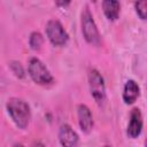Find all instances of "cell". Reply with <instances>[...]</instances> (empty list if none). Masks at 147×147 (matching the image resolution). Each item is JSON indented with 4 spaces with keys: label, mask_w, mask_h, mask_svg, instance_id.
Wrapping results in <instances>:
<instances>
[{
    "label": "cell",
    "mask_w": 147,
    "mask_h": 147,
    "mask_svg": "<svg viewBox=\"0 0 147 147\" xmlns=\"http://www.w3.org/2000/svg\"><path fill=\"white\" fill-rule=\"evenodd\" d=\"M102 8H103V13L108 20H110V21L117 20V17L119 15V9H121V5L118 1L106 0L102 2Z\"/></svg>",
    "instance_id": "cell-10"
},
{
    "label": "cell",
    "mask_w": 147,
    "mask_h": 147,
    "mask_svg": "<svg viewBox=\"0 0 147 147\" xmlns=\"http://www.w3.org/2000/svg\"><path fill=\"white\" fill-rule=\"evenodd\" d=\"M138 96H139V86H138V84L132 79L127 80L124 85V91H123L124 102L126 105H131L137 100Z\"/></svg>",
    "instance_id": "cell-9"
},
{
    "label": "cell",
    "mask_w": 147,
    "mask_h": 147,
    "mask_svg": "<svg viewBox=\"0 0 147 147\" xmlns=\"http://www.w3.org/2000/svg\"><path fill=\"white\" fill-rule=\"evenodd\" d=\"M30 46L32 49H39L44 42V39H42V36L39 33V32H32L31 36H30Z\"/></svg>",
    "instance_id": "cell-11"
},
{
    "label": "cell",
    "mask_w": 147,
    "mask_h": 147,
    "mask_svg": "<svg viewBox=\"0 0 147 147\" xmlns=\"http://www.w3.org/2000/svg\"><path fill=\"white\" fill-rule=\"evenodd\" d=\"M142 130V116L138 108H133L130 114V121L127 124V136L132 139L140 136Z\"/></svg>",
    "instance_id": "cell-6"
},
{
    "label": "cell",
    "mask_w": 147,
    "mask_h": 147,
    "mask_svg": "<svg viewBox=\"0 0 147 147\" xmlns=\"http://www.w3.org/2000/svg\"><path fill=\"white\" fill-rule=\"evenodd\" d=\"M29 75L31 79L39 85H49L53 83V77L46 65L37 57H33L29 62Z\"/></svg>",
    "instance_id": "cell-2"
},
{
    "label": "cell",
    "mask_w": 147,
    "mask_h": 147,
    "mask_svg": "<svg viewBox=\"0 0 147 147\" xmlns=\"http://www.w3.org/2000/svg\"><path fill=\"white\" fill-rule=\"evenodd\" d=\"M134 7H136V11L139 15V17L142 20H146L147 18V0L136 2Z\"/></svg>",
    "instance_id": "cell-12"
},
{
    "label": "cell",
    "mask_w": 147,
    "mask_h": 147,
    "mask_svg": "<svg viewBox=\"0 0 147 147\" xmlns=\"http://www.w3.org/2000/svg\"><path fill=\"white\" fill-rule=\"evenodd\" d=\"M82 31H83L84 38L88 44H92V45L100 44V34H99L98 28L87 7H85L82 11Z\"/></svg>",
    "instance_id": "cell-3"
},
{
    "label": "cell",
    "mask_w": 147,
    "mask_h": 147,
    "mask_svg": "<svg viewBox=\"0 0 147 147\" xmlns=\"http://www.w3.org/2000/svg\"><path fill=\"white\" fill-rule=\"evenodd\" d=\"M46 34L54 46H62L68 41V33L62 24L56 20L48 21L46 25Z\"/></svg>",
    "instance_id": "cell-4"
},
{
    "label": "cell",
    "mask_w": 147,
    "mask_h": 147,
    "mask_svg": "<svg viewBox=\"0 0 147 147\" xmlns=\"http://www.w3.org/2000/svg\"><path fill=\"white\" fill-rule=\"evenodd\" d=\"M78 123L83 132L88 133L93 127V117L91 114V110L85 105L78 106Z\"/></svg>",
    "instance_id": "cell-8"
},
{
    "label": "cell",
    "mask_w": 147,
    "mask_h": 147,
    "mask_svg": "<svg viewBox=\"0 0 147 147\" xmlns=\"http://www.w3.org/2000/svg\"><path fill=\"white\" fill-rule=\"evenodd\" d=\"M13 147H24L23 145H21V144H16V145H14Z\"/></svg>",
    "instance_id": "cell-15"
},
{
    "label": "cell",
    "mask_w": 147,
    "mask_h": 147,
    "mask_svg": "<svg viewBox=\"0 0 147 147\" xmlns=\"http://www.w3.org/2000/svg\"><path fill=\"white\" fill-rule=\"evenodd\" d=\"M32 147H45V145H42L41 142H36V144H33Z\"/></svg>",
    "instance_id": "cell-14"
},
{
    "label": "cell",
    "mask_w": 147,
    "mask_h": 147,
    "mask_svg": "<svg viewBox=\"0 0 147 147\" xmlns=\"http://www.w3.org/2000/svg\"><path fill=\"white\" fill-rule=\"evenodd\" d=\"M7 110L16 126H18L20 129H25L29 125L31 111L29 105L24 100L18 98H11L7 102Z\"/></svg>",
    "instance_id": "cell-1"
},
{
    "label": "cell",
    "mask_w": 147,
    "mask_h": 147,
    "mask_svg": "<svg viewBox=\"0 0 147 147\" xmlns=\"http://www.w3.org/2000/svg\"><path fill=\"white\" fill-rule=\"evenodd\" d=\"M88 83H90V90H91L92 96L98 103H102L106 98V88H105L103 78L98 70L92 69L90 71Z\"/></svg>",
    "instance_id": "cell-5"
},
{
    "label": "cell",
    "mask_w": 147,
    "mask_h": 147,
    "mask_svg": "<svg viewBox=\"0 0 147 147\" xmlns=\"http://www.w3.org/2000/svg\"><path fill=\"white\" fill-rule=\"evenodd\" d=\"M59 140L62 147H77L78 136L70 125L63 124L59 131Z\"/></svg>",
    "instance_id": "cell-7"
},
{
    "label": "cell",
    "mask_w": 147,
    "mask_h": 147,
    "mask_svg": "<svg viewBox=\"0 0 147 147\" xmlns=\"http://www.w3.org/2000/svg\"><path fill=\"white\" fill-rule=\"evenodd\" d=\"M10 67H11V70L14 71V74L17 77H23L24 76V71H23L22 65L20 64V62H11Z\"/></svg>",
    "instance_id": "cell-13"
},
{
    "label": "cell",
    "mask_w": 147,
    "mask_h": 147,
    "mask_svg": "<svg viewBox=\"0 0 147 147\" xmlns=\"http://www.w3.org/2000/svg\"><path fill=\"white\" fill-rule=\"evenodd\" d=\"M105 147H111V146H105Z\"/></svg>",
    "instance_id": "cell-17"
},
{
    "label": "cell",
    "mask_w": 147,
    "mask_h": 147,
    "mask_svg": "<svg viewBox=\"0 0 147 147\" xmlns=\"http://www.w3.org/2000/svg\"><path fill=\"white\" fill-rule=\"evenodd\" d=\"M145 147H147V139H146V141H145Z\"/></svg>",
    "instance_id": "cell-16"
}]
</instances>
